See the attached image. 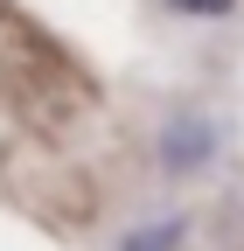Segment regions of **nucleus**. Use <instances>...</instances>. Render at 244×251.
Listing matches in <instances>:
<instances>
[{
    "label": "nucleus",
    "mask_w": 244,
    "mask_h": 251,
    "mask_svg": "<svg viewBox=\"0 0 244 251\" xmlns=\"http://www.w3.org/2000/svg\"><path fill=\"white\" fill-rule=\"evenodd\" d=\"M174 237H181V224H161V230H133V237H126V251H174Z\"/></svg>",
    "instance_id": "nucleus-1"
},
{
    "label": "nucleus",
    "mask_w": 244,
    "mask_h": 251,
    "mask_svg": "<svg viewBox=\"0 0 244 251\" xmlns=\"http://www.w3.org/2000/svg\"><path fill=\"white\" fill-rule=\"evenodd\" d=\"M174 14H195V21H217V14H230L237 0H168Z\"/></svg>",
    "instance_id": "nucleus-2"
}]
</instances>
